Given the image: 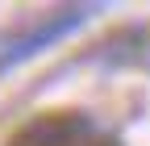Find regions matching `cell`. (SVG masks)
<instances>
[{"label":"cell","instance_id":"6da1fadb","mask_svg":"<svg viewBox=\"0 0 150 146\" xmlns=\"http://www.w3.org/2000/svg\"><path fill=\"white\" fill-rule=\"evenodd\" d=\"M4 146H121V138L83 113H42L25 121Z\"/></svg>","mask_w":150,"mask_h":146}]
</instances>
